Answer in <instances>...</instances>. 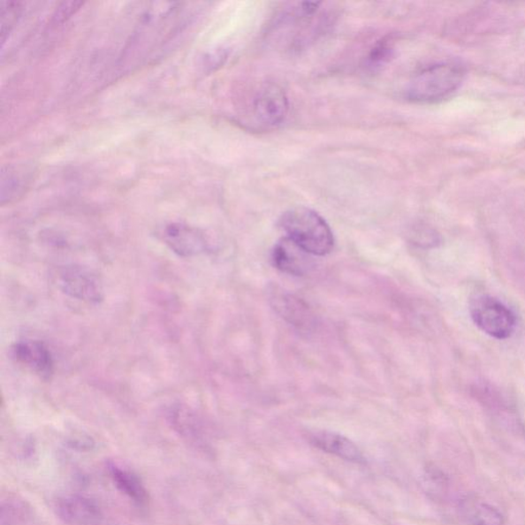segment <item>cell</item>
Instances as JSON below:
<instances>
[{
    "instance_id": "6da1fadb",
    "label": "cell",
    "mask_w": 525,
    "mask_h": 525,
    "mask_svg": "<svg viewBox=\"0 0 525 525\" xmlns=\"http://www.w3.org/2000/svg\"><path fill=\"white\" fill-rule=\"evenodd\" d=\"M182 5L164 4L147 11L121 57V66L138 65L139 60L141 63L149 59L152 53L169 42L180 27L178 24L182 23Z\"/></svg>"
},
{
    "instance_id": "7a4b0ae2",
    "label": "cell",
    "mask_w": 525,
    "mask_h": 525,
    "mask_svg": "<svg viewBox=\"0 0 525 525\" xmlns=\"http://www.w3.org/2000/svg\"><path fill=\"white\" fill-rule=\"evenodd\" d=\"M280 225L289 239L311 255L323 257L334 248V235L328 223L315 210L304 207L287 210Z\"/></svg>"
},
{
    "instance_id": "3957f363",
    "label": "cell",
    "mask_w": 525,
    "mask_h": 525,
    "mask_svg": "<svg viewBox=\"0 0 525 525\" xmlns=\"http://www.w3.org/2000/svg\"><path fill=\"white\" fill-rule=\"evenodd\" d=\"M464 76V69L459 64H437L415 76L407 87V97L417 103H435L456 92Z\"/></svg>"
},
{
    "instance_id": "277c9868",
    "label": "cell",
    "mask_w": 525,
    "mask_h": 525,
    "mask_svg": "<svg viewBox=\"0 0 525 525\" xmlns=\"http://www.w3.org/2000/svg\"><path fill=\"white\" fill-rule=\"evenodd\" d=\"M470 315L479 330L497 340L510 338L516 328L514 313L494 297L474 298L470 303Z\"/></svg>"
},
{
    "instance_id": "5b68a950",
    "label": "cell",
    "mask_w": 525,
    "mask_h": 525,
    "mask_svg": "<svg viewBox=\"0 0 525 525\" xmlns=\"http://www.w3.org/2000/svg\"><path fill=\"white\" fill-rule=\"evenodd\" d=\"M63 293L89 304H98L104 299L103 285L97 275L81 266H66L60 273Z\"/></svg>"
},
{
    "instance_id": "8992f818",
    "label": "cell",
    "mask_w": 525,
    "mask_h": 525,
    "mask_svg": "<svg viewBox=\"0 0 525 525\" xmlns=\"http://www.w3.org/2000/svg\"><path fill=\"white\" fill-rule=\"evenodd\" d=\"M269 299L275 311L294 328L303 332H310L316 329L315 313L303 300L278 286H272Z\"/></svg>"
},
{
    "instance_id": "52a82bcc",
    "label": "cell",
    "mask_w": 525,
    "mask_h": 525,
    "mask_svg": "<svg viewBox=\"0 0 525 525\" xmlns=\"http://www.w3.org/2000/svg\"><path fill=\"white\" fill-rule=\"evenodd\" d=\"M162 236L165 245L179 257H194L209 248L206 234L183 223L169 224L164 227Z\"/></svg>"
},
{
    "instance_id": "ba28073f",
    "label": "cell",
    "mask_w": 525,
    "mask_h": 525,
    "mask_svg": "<svg viewBox=\"0 0 525 525\" xmlns=\"http://www.w3.org/2000/svg\"><path fill=\"white\" fill-rule=\"evenodd\" d=\"M54 508L61 521L72 525H95L103 520L100 506L85 496L61 497L55 502Z\"/></svg>"
},
{
    "instance_id": "9c48e42d",
    "label": "cell",
    "mask_w": 525,
    "mask_h": 525,
    "mask_svg": "<svg viewBox=\"0 0 525 525\" xmlns=\"http://www.w3.org/2000/svg\"><path fill=\"white\" fill-rule=\"evenodd\" d=\"M289 111V101L283 88L269 85L261 89L254 102V114L266 126H278Z\"/></svg>"
},
{
    "instance_id": "30bf717a",
    "label": "cell",
    "mask_w": 525,
    "mask_h": 525,
    "mask_svg": "<svg viewBox=\"0 0 525 525\" xmlns=\"http://www.w3.org/2000/svg\"><path fill=\"white\" fill-rule=\"evenodd\" d=\"M310 255L286 236L275 245L271 260L279 271L302 277L313 265Z\"/></svg>"
},
{
    "instance_id": "8fae6325",
    "label": "cell",
    "mask_w": 525,
    "mask_h": 525,
    "mask_svg": "<svg viewBox=\"0 0 525 525\" xmlns=\"http://www.w3.org/2000/svg\"><path fill=\"white\" fill-rule=\"evenodd\" d=\"M12 356L42 380H49L54 374V360L50 351L42 342L23 341L12 347Z\"/></svg>"
},
{
    "instance_id": "7c38bea8",
    "label": "cell",
    "mask_w": 525,
    "mask_h": 525,
    "mask_svg": "<svg viewBox=\"0 0 525 525\" xmlns=\"http://www.w3.org/2000/svg\"><path fill=\"white\" fill-rule=\"evenodd\" d=\"M309 443L318 450L357 464L364 463V457L357 445L349 438L331 431H315L308 434Z\"/></svg>"
},
{
    "instance_id": "4fadbf2b",
    "label": "cell",
    "mask_w": 525,
    "mask_h": 525,
    "mask_svg": "<svg viewBox=\"0 0 525 525\" xmlns=\"http://www.w3.org/2000/svg\"><path fill=\"white\" fill-rule=\"evenodd\" d=\"M458 512L460 520L468 525H505L502 512L483 499L467 495L460 498Z\"/></svg>"
},
{
    "instance_id": "5bb4252c",
    "label": "cell",
    "mask_w": 525,
    "mask_h": 525,
    "mask_svg": "<svg viewBox=\"0 0 525 525\" xmlns=\"http://www.w3.org/2000/svg\"><path fill=\"white\" fill-rule=\"evenodd\" d=\"M169 422L172 429L182 438L196 447L206 445V430L198 415L188 407L174 406L169 412Z\"/></svg>"
},
{
    "instance_id": "9a60e30c",
    "label": "cell",
    "mask_w": 525,
    "mask_h": 525,
    "mask_svg": "<svg viewBox=\"0 0 525 525\" xmlns=\"http://www.w3.org/2000/svg\"><path fill=\"white\" fill-rule=\"evenodd\" d=\"M109 476L119 491L130 498L133 503L144 506L149 502L148 491H147L142 480L137 474L124 468L118 463L109 460L107 464Z\"/></svg>"
},
{
    "instance_id": "2e32d148",
    "label": "cell",
    "mask_w": 525,
    "mask_h": 525,
    "mask_svg": "<svg viewBox=\"0 0 525 525\" xmlns=\"http://www.w3.org/2000/svg\"><path fill=\"white\" fill-rule=\"evenodd\" d=\"M34 522V512L21 499L8 498L2 504L0 525H30Z\"/></svg>"
},
{
    "instance_id": "e0dca14e",
    "label": "cell",
    "mask_w": 525,
    "mask_h": 525,
    "mask_svg": "<svg viewBox=\"0 0 525 525\" xmlns=\"http://www.w3.org/2000/svg\"><path fill=\"white\" fill-rule=\"evenodd\" d=\"M27 178L20 175L17 171L8 169V171L4 170L2 178V203L11 202L17 196H20V192L23 191Z\"/></svg>"
},
{
    "instance_id": "ac0fdd59",
    "label": "cell",
    "mask_w": 525,
    "mask_h": 525,
    "mask_svg": "<svg viewBox=\"0 0 525 525\" xmlns=\"http://www.w3.org/2000/svg\"><path fill=\"white\" fill-rule=\"evenodd\" d=\"M21 3L2 4V41L3 44L8 40L12 29L15 28L19 17L21 16Z\"/></svg>"
},
{
    "instance_id": "d6986e66",
    "label": "cell",
    "mask_w": 525,
    "mask_h": 525,
    "mask_svg": "<svg viewBox=\"0 0 525 525\" xmlns=\"http://www.w3.org/2000/svg\"><path fill=\"white\" fill-rule=\"evenodd\" d=\"M393 42L392 38H384L376 44V47L371 50L369 57V63L370 67H380L390 60V57L393 53Z\"/></svg>"
}]
</instances>
